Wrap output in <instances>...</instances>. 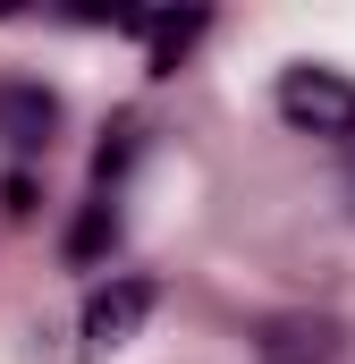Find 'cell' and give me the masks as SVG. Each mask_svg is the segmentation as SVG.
Returning a JSON list of instances; mask_svg holds the SVG:
<instances>
[{
  "label": "cell",
  "instance_id": "obj_7",
  "mask_svg": "<svg viewBox=\"0 0 355 364\" xmlns=\"http://www.w3.org/2000/svg\"><path fill=\"white\" fill-rule=\"evenodd\" d=\"M127 161H136V127H119V136H110V144H102V153H93V186H102V195H110V186L127 178Z\"/></svg>",
  "mask_w": 355,
  "mask_h": 364
},
{
  "label": "cell",
  "instance_id": "obj_8",
  "mask_svg": "<svg viewBox=\"0 0 355 364\" xmlns=\"http://www.w3.org/2000/svg\"><path fill=\"white\" fill-rule=\"evenodd\" d=\"M347 212H355V153H347Z\"/></svg>",
  "mask_w": 355,
  "mask_h": 364
},
{
  "label": "cell",
  "instance_id": "obj_3",
  "mask_svg": "<svg viewBox=\"0 0 355 364\" xmlns=\"http://www.w3.org/2000/svg\"><path fill=\"white\" fill-rule=\"evenodd\" d=\"M60 136V93L34 77H0V144L9 153H51Z\"/></svg>",
  "mask_w": 355,
  "mask_h": 364
},
{
  "label": "cell",
  "instance_id": "obj_1",
  "mask_svg": "<svg viewBox=\"0 0 355 364\" xmlns=\"http://www.w3.org/2000/svg\"><path fill=\"white\" fill-rule=\"evenodd\" d=\"M271 102H279V119L296 127V136H355V77H339V68H279V85H271Z\"/></svg>",
  "mask_w": 355,
  "mask_h": 364
},
{
  "label": "cell",
  "instance_id": "obj_2",
  "mask_svg": "<svg viewBox=\"0 0 355 364\" xmlns=\"http://www.w3.org/2000/svg\"><path fill=\"white\" fill-rule=\"evenodd\" d=\"M144 322H153V279H102V288L85 296L77 348H85V356H119Z\"/></svg>",
  "mask_w": 355,
  "mask_h": 364
},
{
  "label": "cell",
  "instance_id": "obj_6",
  "mask_svg": "<svg viewBox=\"0 0 355 364\" xmlns=\"http://www.w3.org/2000/svg\"><path fill=\"white\" fill-rule=\"evenodd\" d=\"M110 246H119V203H110V195H93L85 220L68 229V263H102Z\"/></svg>",
  "mask_w": 355,
  "mask_h": 364
},
{
  "label": "cell",
  "instance_id": "obj_4",
  "mask_svg": "<svg viewBox=\"0 0 355 364\" xmlns=\"http://www.w3.org/2000/svg\"><path fill=\"white\" fill-rule=\"evenodd\" d=\"M254 356L263 364H339V322L330 314H288L254 339Z\"/></svg>",
  "mask_w": 355,
  "mask_h": 364
},
{
  "label": "cell",
  "instance_id": "obj_5",
  "mask_svg": "<svg viewBox=\"0 0 355 364\" xmlns=\"http://www.w3.org/2000/svg\"><path fill=\"white\" fill-rule=\"evenodd\" d=\"M203 26H212L203 9H186V17H136V34L153 43V77H170L178 60H186V51L203 43Z\"/></svg>",
  "mask_w": 355,
  "mask_h": 364
}]
</instances>
